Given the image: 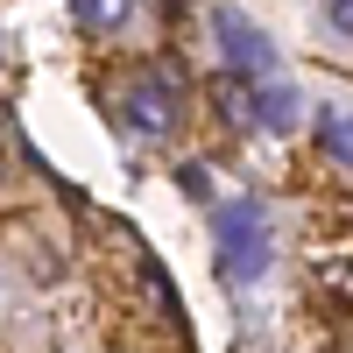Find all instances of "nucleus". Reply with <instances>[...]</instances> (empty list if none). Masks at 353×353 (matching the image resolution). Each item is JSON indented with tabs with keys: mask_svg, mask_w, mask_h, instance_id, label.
I'll use <instances>...</instances> for the list:
<instances>
[{
	"mask_svg": "<svg viewBox=\"0 0 353 353\" xmlns=\"http://www.w3.org/2000/svg\"><path fill=\"white\" fill-rule=\"evenodd\" d=\"M212 261H219V283L226 290H254L276 261V241H269V219H261L254 198H226L212 205Z\"/></svg>",
	"mask_w": 353,
	"mask_h": 353,
	"instance_id": "1",
	"label": "nucleus"
},
{
	"mask_svg": "<svg viewBox=\"0 0 353 353\" xmlns=\"http://www.w3.org/2000/svg\"><path fill=\"white\" fill-rule=\"evenodd\" d=\"M121 121L134 134H149V141H170L176 121H184V99H176V78L170 71H134L121 85Z\"/></svg>",
	"mask_w": 353,
	"mask_h": 353,
	"instance_id": "2",
	"label": "nucleus"
},
{
	"mask_svg": "<svg viewBox=\"0 0 353 353\" xmlns=\"http://www.w3.org/2000/svg\"><path fill=\"white\" fill-rule=\"evenodd\" d=\"M212 36H219V57L233 78H269L276 71V43L261 36V21H248L233 0H212Z\"/></svg>",
	"mask_w": 353,
	"mask_h": 353,
	"instance_id": "3",
	"label": "nucleus"
},
{
	"mask_svg": "<svg viewBox=\"0 0 353 353\" xmlns=\"http://www.w3.org/2000/svg\"><path fill=\"white\" fill-rule=\"evenodd\" d=\"M297 113H304L297 85H283V78H261V85H254V128L290 134V128H297Z\"/></svg>",
	"mask_w": 353,
	"mask_h": 353,
	"instance_id": "4",
	"label": "nucleus"
},
{
	"mask_svg": "<svg viewBox=\"0 0 353 353\" xmlns=\"http://www.w3.org/2000/svg\"><path fill=\"white\" fill-rule=\"evenodd\" d=\"M318 149H325L332 163H346V170H353V113H339V106L318 113Z\"/></svg>",
	"mask_w": 353,
	"mask_h": 353,
	"instance_id": "5",
	"label": "nucleus"
},
{
	"mask_svg": "<svg viewBox=\"0 0 353 353\" xmlns=\"http://www.w3.org/2000/svg\"><path fill=\"white\" fill-rule=\"evenodd\" d=\"M71 8H78V28H85V36H106V28L128 21V0H71Z\"/></svg>",
	"mask_w": 353,
	"mask_h": 353,
	"instance_id": "6",
	"label": "nucleus"
},
{
	"mask_svg": "<svg viewBox=\"0 0 353 353\" xmlns=\"http://www.w3.org/2000/svg\"><path fill=\"white\" fill-rule=\"evenodd\" d=\"M212 92H219V113H226V121H233V128H248V121H254V99L241 92V78H233V71H226V78L212 85Z\"/></svg>",
	"mask_w": 353,
	"mask_h": 353,
	"instance_id": "7",
	"label": "nucleus"
},
{
	"mask_svg": "<svg viewBox=\"0 0 353 353\" xmlns=\"http://www.w3.org/2000/svg\"><path fill=\"white\" fill-rule=\"evenodd\" d=\"M325 21L339 28V36H353V0H332V8H325Z\"/></svg>",
	"mask_w": 353,
	"mask_h": 353,
	"instance_id": "8",
	"label": "nucleus"
}]
</instances>
